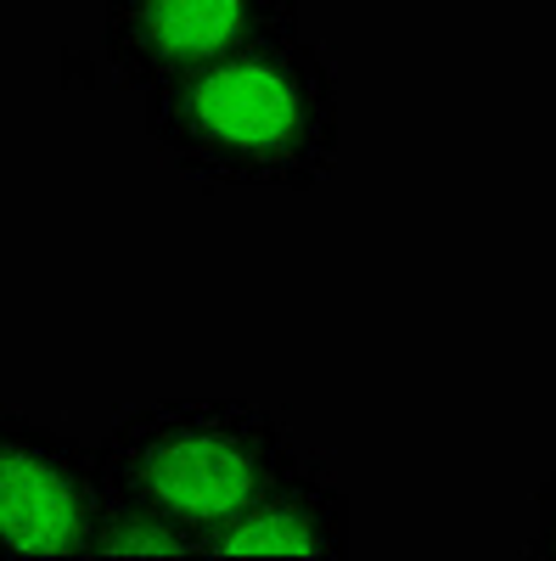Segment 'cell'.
<instances>
[{
	"label": "cell",
	"instance_id": "1",
	"mask_svg": "<svg viewBox=\"0 0 556 561\" xmlns=\"http://www.w3.org/2000/svg\"><path fill=\"white\" fill-rule=\"evenodd\" d=\"M147 140L203 185L309 192L343 147L338 68L304 23H282L169 84L141 90Z\"/></svg>",
	"mask_w": 556,
	"mask_h": 561
},
{
	"label": "cell",
	"instance_id": "3",
	"mask_svg": "<svg viewBox=\"0 0 556 561\" xmlns=\"http://www.w3.org/2000/svg\"><path fill=\"white\" fill-rule=\"evenodd\" d=\"M102 505L97 449L0 404V561H90Z\"/></svg>",
	"mask_w": 556,
	"mask_h": 561
},
{
	"label": "cell",
	"instance_id": "7",
	"mask_svg": "<svg viewBox=\"0 0 556 561\" xmlns=\"http://www.w3.org/2000/svg\"><path fill=\"white\" fill-rule=\"evenodd\" d=\"M534 556L556 561V460H551V478L540 489V523H534Z\"/></svg>",
	"mask_w": 556,
	"mask_h": 561
},
{
	"label": "cell",
	"instance_id": "4",
	"mask_svg": "<svg viewBox=\"0 0 556 561\" xmlns=\"http://www.w3.org/2000/svg\"><path fill=\"white\" fill-rule=\"evenodd\" d=\"M282 23L298 0H102V51L129 90H152Z\"/></svg>",
	"mask_w": 556,
	"mask_h": 561
},
{
	"label": "cell",
	"instance_id": "2",
	"mask_svg": "<svg viewBox=\"0 0 556 561\" xmlns=\"http://www.w3.org/2000/svg\"><path fill=\"white\" fill-rule=\"evenodd\" d=\"M293 455L282 415L248 399H152L118 415L97 444L107 500L174 523L203 556Z\"/></svg>",
	"mask_w": 556,
	"mask_h": 561
},
{
	"label": "cell",
	"instance_id": "5",
	"mask_svg": "<svg viewBox=\"0 0 556 561\" xmlns=\"http://www.w3.org/2000/svg\"><path fill=\"white\" fill-rule=\"evenodd\" d=\"M354 511L343 483L304 455H293L270 489L230 523L208 556H270V561H343Z\"/></svg>",
	"mask_w": 556,
	"mask_h": 561
},
{
	"label": "cell",
	"instance_id": "6",
	"mask_svg": "<svg viewBox=\"0 0 556 561\" xmlns=\"http://www.w3.org/2000/svg\"><path fill=\"white\" fill-rule=\"evenodd\" d=\"M192 556H203V545L192 534H180L174 523L152 517L141 505H124V500L102 505V528H97L90 561H192Z\"/></svg>",
	"mask_w": 556,
	"mask_h": 561
}]
</instances>
